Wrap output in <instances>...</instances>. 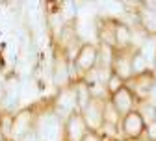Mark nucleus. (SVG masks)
I'll list each match as a JSON object with an SVG mask.
<instances>
[{
	"label": "nucleus",
	"instance_id": "nucleus-20",
	"mask_svg": "<svg viewBox=\"0 0 156 141\" xmlns=\"http://www.w3.org/2000/svg\"><path fill=\"white\" fill-rule=\"evenodd\" d=\"M84 141H101V137H99V134H95V132H87Z\"/></svg>",
	"mask_w": 156,
	"mask_h": 141
},
{
	"label": "nucleus",
	"instance_id": "nucleus-22",
	"mask_svg": "<svg viewBox=\"0 0 156 141\" xmlns=\"http://www.w3.org/2000/svg\"><path fill=\"white\" fill-rule=\"evenodd\" d=\"M152 74H154V78H156V62H154V65H152Z\"/></svg>",
	"mask_w": 156,
	"mask_h": 141
},
{
	"label": "nucleus",
	"instance_id": "nucleus-2",
	"mask_svg": "<svg viewBox=\"0 0 156 141\" xmlns=\"http://www.w3.org/2000/svg\"><path fill=\"white\" fill-rule=\"evenodd\" d=\"M147 130V125H145V121L141 119V115L138 111H130L128 115H125L121 119V125H119V132L125 134V137L130 141V139H140L143 137Z\"/></svg>",
	"mask_w": 156,
	"mask_h": 141
},
{
	"label": "nucleus",
	"instance_id": "nucleus-12",
	"mask_svg": "<svg viewBox=\"0 0 156 141\" xmlns=\"http://www.w3.org/2000/svg\"><path fill=\"white\" fill-rule=\"evenodd\" d=\"M136 111L141 115V119L145 121L147 126L152 125V123H156V108L151 102H147V100H138V104H136Z\"/></svg>",
	"mask_w": 156,
	"mask_h": 141
},
{
	"label": "nucleus",
	"instance_id": "nucleus-14",
	"mask_svg": "<svg viewBox=\"0 0 156 141\" xmlns=\"http://www.w3.org/2000/svg\"><path fill=\"white\" fill-rule=\"evenodd\" d=\"M149 69H151L149 62L143 58V54H141L140 50H136V52L132 54V72H134V76L145 74V72H149Z\"/></svg>",
	"mask_w": 156,
	"mask_h": 141
},
{
	"label": "nucleus",
	"instance_id": "nucleus-19",
	"mask_svg": "<svg viewBox=\"0 0 156 141\" xmlns=\"http://www.w3.org/2000/svg\"><path fill=\"white\" fill-rule=\"evenodd\" d=\"M19 141H39V137H37V132H30V134H26L24 137H21V139H19Z\"/></svg>",
	"mask_w": 156,
	"mask_h": 141
},
{
	"label": "nucleus",
	"instance_id": "nucleus-23",
	"mask_svg": "<svg viewBox=\"0 0 156 141\" xmlns=\"http://www.w3.org/2000/svg\"><path fill=\"white\" fill-rule=\"evenodd\" d=\"M115 141H126V139H115Z\"/></svg>",
	"mask_w": 156,
	"mask_h": 141
},
{
	"label": "nucleus",
	"instance_id": "nucleus-6",
	"mask_svg": "<svg viewBox=\"0 0 156 141\" xmlns=\"http://www.w3.org/2000/svg\"><path fill=\"white\" fill-rule=\"evenodd\" d=\"M110 100H112V104L115 106V110L121 113V117H125V115H128L130 111H134V110H136V104H138V98H136V95H134L126 86H123L117 93H113Z\"/></svg>",
	"mask_w": 156,
	"mask_h": 141
},
{
	"label": "nucleus",
	"instance_id": "nucleus-21",
	"mask_svg": "<svg viewBox=\"0 0 156 141\" xmlns=\"http://www.w3.org/2000/svg\"><path fill=\"white\" fill-rule=\"evenodd\" d=\"M0 141H6V134L2 130H0Z\"/></svg>",
	"mask_w": 156,
	"mask_h": 141
},
{
	"label": "nucleus",
	"instance_id": "nucleus-9",
	"mask_svg": "<svg viewBox=\"0 0 156 141\" xmlns=\"http://www.w3.org/2000/svg\"><path fill=\"white\" fill-rule=\"evenodd\" d=\"M32 121H34V117H32V113L28 110L21 111L13 119V123H11V136L15 139H21L26 134H30L32 132Z\"/></svg>",
	"mask_w": 156,
	"mask_h": 141
},
{
	"label": "nucleus",
	"instance_id": "nucleus-7",
	"mask_svg": "<svg viewBox=\"0 0 156 141\" xmlns=\"http://www.w3.org/2000/svg\"><path fill=\"white\" fill-rule=\"evenodd\" d=\"M97 63H99V48L95 45H84L74 58V65L82 72H87V71L95 69Z\"/></svg>",
	"mask_w": 156,
	"mask_h": 141
},
{
	"label": "nucleus",
	"instance_id": "nucleus-16",
	"mask_svg": "<svg viewBox=\"0 0 156 141\" xmlns=\"http://www.w3.org/2000/svg\"><path fill=\"white\" fill-rule=\"evenodd\" d=\"M125 86V82H123V80L119 78V76H115V74H112V78L108 80V84H106V87H108V93H117V91H119L121 87Z\"/></svg>",
	"mask_w": 156,
	"mask_h": 141
},
{
	"label": "nucleus",
	"instance_id": "nucleus-8",
	"mask_svg": "<svg viewBox=\"0 0 156 141\" xmlns=\"http://www.w3.org/2000/svg\"><path fill=\"white\" fill-rule=\"evenodd\" d=\"M140 26L149 33L156 35V2H141L138 9Z\"/></svg>",
	"mask_w": 156,
	"mask_h": 141
},
{
	"label": "nucleus",
	"instance_id": "nucleus-17",
	"mask_svg": "<svg viewBox=\"0 0 156 141\" xmlns=\"http://www.w3.org/2000/svg\"><path fill=\"white\" fill-rule=\"evenodd\" d=\"M143 136L147 137V141H156V123H152V125H149Z\"/></svg>",
	"mask_w": 156,
	"mask_h": 141
},
{
	"label": "nucleus",
	"instance_id": "nucleus-15",
	"mask_svg": "<svg viewBox=\"0 0 156 141\" xmlns=\"http://www.w3.org/2000/svg\"><path fill=\"white\" fill-rule=\"evenodd\" d=\"M76 98H78V108H80L82 111L87 108V104L91 102V89H89V84L86 82H80L76 86Z\"/></svg>",
	"mask_w": 156,
	"mask_h": 141
},
{
	"label": "nucleus",
	"instance_id": "nucleus-3",
	"mask_svg": "<svg viewBox=\"0 0 156 141\" xmlns=\"http://www.w3.org/2000/svg\"><path fill=\"white\" fill-rule=\"evenodd\" d=\"M78 108L76 98V87H65L56 98V115L60 119H65L69 115H74L73 111Z\"/></svg>",
	"mask_w": 156,
	"mask_h": 141
},
{
	"label": "nucleus",
	"instance_id": "nucleus-10",
	"mask_svg": "<svg viewBox=\"0 0 156 141\" xmlns=\"http://www.w3.org/2000/svg\"><path fill=\"white\" fill-rule=\"evenodd\" d=\"M71 80V71H69V65L63 58H58L54 62V67H52V84L58 86V87H63L69 84Z\"/></svg>",
	"mask_w": 156,
	"mask_h": 141
},
{
	"label": "nucleus",
	"instance_id": "nucleus-18",
	"mask_svg": "<svg viewBox=\"0 0 156 141\" xmlns=\"http://www.w3.org/2000/svg\"><path fill=\"white\" fill-rule=\"evenodd\" d=\"M147 102H151V104L156 108V84L152 86V89H151V93H149V97H147Z\"/></svg>",
	"mask_w": 156,
	"mask_h": 141
},
{
	"label": "nucleus",
	"instance_id": "nucleus-4",
	"mask_svg": "<svg viewBox=\"0 0 156 141\" xmlns=\"http://www.w3.org/2000/svg\"><path fill=\"white\" fill-rule=\"evenodd\" d=\"M104 104L106 100L91 98V102L84 110V121L91 130H99L104 126Z\"/></svg>",
	"mask_w": 156,
	"mask_h": 141
},
{
	"label": "nucleus",
	"instance_id": "nucleus-13",
	"mask_svg": "<svg viewBox=\"0 0 156 141\" xmlns=\"http://www.w3.org/2000/svg\"><path fill=\"white\" fill-rule=\"evenodd\" d=\"M140 52L143 54V58L149 62V65H151V69H152V65H154V62H156V35H149V37H147V41L141 45Z\"/></svg>",
	"mask_w": 156,
	"mask_h": 141
},
{
	"label": "nucleus",
	"instance_id": "nucleus-11",
	"mask_svg": "<svg viewBox=\"0 0 156 141\" xmlns=\"http://www.w3.org/2000/svg\"><path fill=\"white\" fill-rule=\"evenodd\" d=\"M86 121L84 115H71L69 119V125H67V132H69V139L71 141H84V137L87 136L86 132Z\"/></svg>",
	"mask_w": 156,
	"mask_h": 141
},
{
	"label": "nucleus",
	"instance_id": "nucleus-5",
	"mask_svg": "<svg viewBox=\"0 0 156 141\" xmlns=\"http://www.w3.org/2000/svg\"><path fill=\"white\" fill-rule=\"evenodd\" d=\"M132 52H126V50H119V54H115L113 58V65H112V72L115 76H119L123 82H130V80L134 78V72H132Z\"/></svg>",
	"mask_w": 156,
	"mask_h": 141
},
{
	"label": "nucleus",
	"instance_id": "nucleus-1",
	"mask_svg": "<svg viewBox=\"0 0 156 141\" xmlns=\"http://www.w3.org/2000/svg\"><path fill=\"white\" fill-rule=\"evenodd\" d=\"M39 141H62V125L56 113H45L37 126Z\"/></svg>",
	"mask_w": 156,
	"mask_h": 141
}]
</instances>
